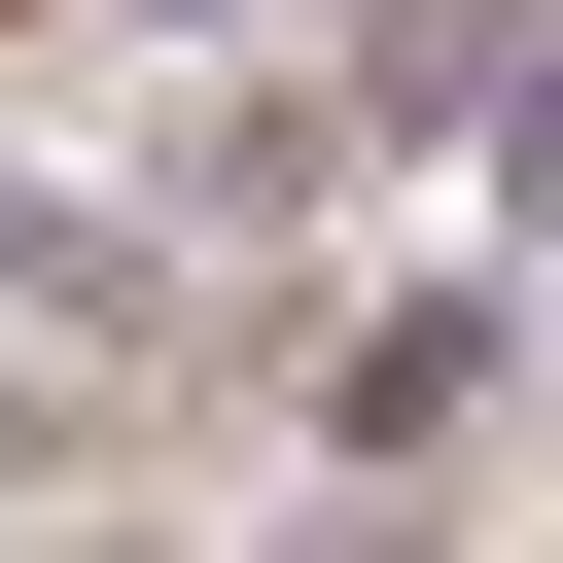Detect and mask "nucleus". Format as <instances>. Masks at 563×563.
<instances>
[{"label": "nucleus", "instance_id": "nucleus-1", "mask_svg": "<svg viewBox=\"0 0 563 563\" xmlns=\"http://www.w3.org/2000/svg\"><path fill=\"white\" fill-rule=\"evenodd\" d=\"M457 387H493V317H352V352H317V422H352V457H422Z\"/></svg>", "mask_w": 563, "mask_h": 563}]
</instances>
